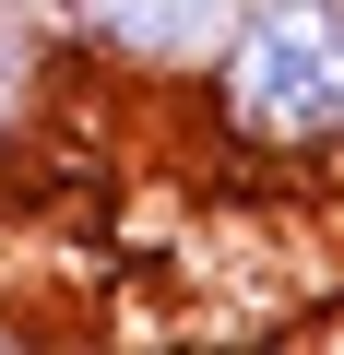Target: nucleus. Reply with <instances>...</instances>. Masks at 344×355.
<instances>
[{"label": "nucleus", "mask_w": 344, "mask_h": 355, "mask_svg": "<svg viewBox=\"0 0 344 355\" xmlns=\"http://www.w3.org/2000/svg\"><path fill=\"white\" fill-rule=\"evenodd\" d=\"M238 0H36V24L60 60L107 71V83H190L214 60Z\"/></svg>", "instance_id": "2"}, {"label": "nucleus", "mask_w": 344, "mask_h": 355, "mask_svg": "<svg viewBox=\"0 0 344 355\" xmlns=\"http://www.w3.org/2000/svg\"><path fill=\"white\" fill-rule=\"evenodd\" d=\"M190 107L249 166H344V0H238Z\"/></svg>", "instance_id": "1"}]
</instances>
